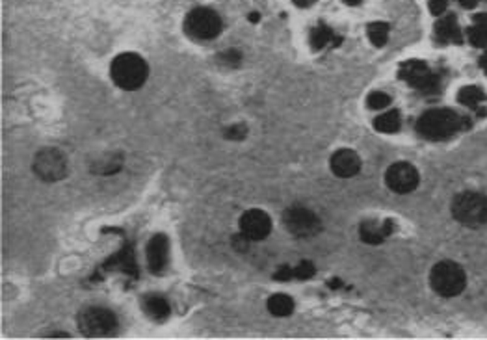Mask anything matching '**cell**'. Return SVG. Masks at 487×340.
I'll list each match as a JSON object with an SVG mask.
<instances>
[{
  "label": "cell",
  "instance_id": "obj_1",
  "mask_svg": "<svg viewBox=\"0 0 487 340\" xmlns=\"http://www.w3.org/2000/svg\"><path fill=\"white\" fill-rule=\"evenodd\" d=\"M112 80L121 90H138V87L147 80L149 75V67H147L146 60L134 52H123L119 56L114 58L110 66Z\"/></svg>",
  "mask_w": 487,
  "mask_h": 340
},
{
  "label": "cell",
  "instance_id": "obj_2",
  "mask_svg": "<svg viewBox=\"0 0 487 340\" xmlns=\"http://www.w3.org/2000/svg\"><path fill=\"white\" fill-rule=\"evenodd\" d=\"M462 117L447 108H435L422 114L417 121V130L426 140H445L462 128Z\"/></svg>",
  "mask_w": 487,
  "mask_h": 340
},
{
  "label": "cell",
  "instance_id": "obj_3",
  "mask_svg": "<svg viewBox=\"0 0 487 340\" xmlns=\"http://www.w3.org/2000/svg\"><path fill=\"white\" fill-rule=\"evenodd\" d=\"M430 284H432V289L435 290L437 294L442 296V298H454V296H459L465 290L467 277H465V272H463L462 266L452 262V260H442V262H437L432 268Z\"/></svg>",
  "mask_w": 487,
  "mask_h": 340
},
{
  "label": "cell",
  "instance_id": "obj_4",
  "mask_svg": "<svg viewBox=\"0 0 487 340\" xmlns=\"http://www.w3.org/2000/svg\"><path fill=\"white\" fill-rule=\"evenodd\" d=\"M454 218L465 227H482L487 224V198L478 192H463L452 203Z\"/></svg>",
  "mask_w": 487,
  "mask_h": 340
},
{
  "label": "cell",
  "instance_id": "obj_5",
  "mask_svg": "<svg viewBox=\"0 0 487 340\" xmlns=\"http://www.w3.org/2000/svg\"><path fill=\"white\" fill-rule=\"evenodd\" d=\"M184 30L194 40H214L220 36L221 19L211 8H196L186 16Z\"/></svg>",
  "mask_w": 487,
  "mask_h": 340
},
{
  "label": "cell",
  "instance_id": "obj_6",
  "mask_svg": "<svg viewBox=\"0 0 487 340\" xmlns=\"http://www.w3.org/2000/svg\"><path fill=\"white\" fill-rule=\"evenodd\" d=\"M78 325L86 336H106L117 329V318L105 307H88L78 316Z\"/></svg>",
  "mask_w": 487,
  "mask_h": 340
},
{
  "label": "cell",
  "instance_id": "obj_7",
  "mask_svg": "<svg viewBox=\"0 0 487 340\" xmlns=\"http://www.w3.org/2000/svg\"><path fill=\"white\" fill-rule=\"evenodd\" d=\"M34 173L41 181L58 183L67 175V160L60 149H41L34 158Z\"/></svg>",
  "mask_w": 487,
  "mask_h": 340
},
{
  "label": "cell",
  "instance_id": "obj_8",
  "mask_svg": "<svg viewBox=\"0 0 487 340\" xmlns=\"http://www.w3.org/2000/svg\"><path fill=\"white\" fill-rule=\"evenodd\" d=\"M283 221L285 227L298 238H312L322 229L317 214L302 205H292L291 208H286Z\"/></svg>",
  "mask_w": 487,
  "mask_h": 340
},
{
  "label": "cell",
  "instance_id": "obj_9",
  "mask_svg": "<svg viewBox=\"0 0 487 340\" xmlns=\"http://www.w3.org/2000/svg\"><path fill=\"white\" fill-rule=\"evenodd\" d=\"M398 76L402 80H406L407 84L418 87L424 93L437 92V87H439V76L433 75L430 71V67L421 60L404 61L400 69H398Z\"/></svg>",
  "mask_w": 487,
  "mask_h": 340
},
{
  "label": "cell",
  "instance_id": "obj_10",
  "mask_svg": "<svg viewBox=\"0 0 487 340\" xmlns=\"http://www.w3.org/2000/svg\"><path fill=\"white\" fill-rule=\"evenodd\" d=\"M387 186L397 193H409L418 186V171L411 164L397 162L385 173Z\"/></svg>",
  "mask_w": 487,
  "mask_h": 340
},
{
  "label": "cell",
  "instance_id": "obj_11",
  "mask_svg": "<svg viewBox=\"0 0 487 340\" xmlns=\"http://www.w3.org/2000/svg\"><path fill=\"white\" fill-rule=\"evenodd\" d=\"M240 231L250 240L266 238L271 231L270 216L262 210H257V208L247 210L240 218Z\"/></svg>",
  "mask_w": 487,
  "mask_h": 340
},
{
  "label": "cell",
  "instance_id": "obj_12",
  "mask_svg": "<svg viewBox=\"0 0 487 340\" xmlns=\"http://www.w3.org/2000/svg\"><path fill=\"white\" fill-rule=\"evenodd\" d=\"M170 259V244L164 234H155L147 244V262L153 274H162Z\"/></svg>",
  "mask_w": 487,
  "mask_h": 340
},
{
  "label": "cell",
  "instance_id": "obj_13",
  "mask_svg": "<svg viewBox=\"0 0 487 340\" xmlns=\"http://www.w3.org/2000/svg\"><path fill=\"white\" fill-rule=\"evenodd\" d=\"M331 171L335 173L336 177L348 178L353 177L361 169V158L357 157V152H353L352 149H341L336 151L331 157Z\"/></svg>",
  "mask_w": 487,
  "mask_h": 340
},
{
  "label": "cell",
  "instance_id": "obj_14",
  "mask_svg": "<svg viewBox=\"0 0 487 340\" xmlns=\"http://www.w3.org/2000/svg\"><path fill=\"white\" fill-rule=\"evenodd\" d=\"M392 231H394L392 221H376V219H370V221H363L359 234H361L363 242H367V244H382L383 240L391 236Z\"/></svg>",
  "mask_w": 487,
  "mask_h": 340
},
{
  "label": "cell",
  "instance_id": "obj_15",
  "mask_svg": "<svg viewBox=\"0 0 487 340\" xmlns=\"http://www.w3.org/2000/svg\"><path fill=\"white\" fill-rule=\"evenodd\" d=\"M105 269H119V272H125L129 275L138 274V268H136V259H134V249L131 244H127L125 248L121 249L119 253H116L114 257L106 260L102 265Z\"/></svg>",
  "mask_w": 487,
  "mask_h": 340
},
{
  "label": "cell",
  "instance_id": "obj_16",
  "mask_svg": "<svg viewBox=\"0 0 487 340\" xmlns=\"http://www.w3.org/2000/svg\"><path fill=\"white\" fill-rule=\"evenodd\" d=\"M141 307H143V310H146V315L156 322L166 320L168 316H170V312H171L170 303H168V301L158 294L143 296Z\"/></svg>",
  "mask_w": 487,
  "mask_h": 340
},
{
  "label": "cell",
  "instance_id": "obj_17",
  "mask_svg": "<svg viewBox=\"0 0 487 340\" xmlns=\"http://www.w3.org/2000/svg\"><path fill=\"white\" fill-rule=\"evenodd\" d=\"M435 37L441 43H462V32L457 26V20L454 16H447L439 19L435 25Z\"/></svg>",
  "mask_w": 487,
  "mask_h": 340
},
{
  "label": "cell",
  "instance_id": "obj_18",
  "mask_svg": "<svg viewBox=\"0 0 487 340\" xmlns=\"http://www.w3.org/2000/svg\"><path fill=\"white\" fill-rule=\"evenodd\" d=\"M457 99H459V102L465 104V107L474 108L480 116L486 114V110L482 108V104L486 102V93H483L480 87H476V86L463 87L462 92H459V95H457Z\"/></svg>",
  "mask_w": 487,
  "mask_h": 340
},
{
  "label": "cell",
  "instance_id": "obj_19",
  "mask_svg": "<svg viewBox=\"0 0 487 340\" xmlns=\"http://www.w3.org/2000/svg\"><path fill=\"white\" fill-rule=\"evenodd\" d=\"M400 125H402V119H400V112L398 110H389V112L377 116L376 121H374V128H376L377 133L383 134L397 133V130H400Z\"/></svg>",
  "mask_w": 487,
  "mask_h": 340
},
{
  "label": "cell",
  "instance_id": "obj_20",
  "mask_svg": "<svg viewBox=\"0 0 487 340\" xmlns=\"http://www.w3.org/2000/svg\"><path fill=\"white\" fill-rule=\"evenodd\" d=\"M268 310L274 316H288L294 310V301H292L291 296L274 294L268 300Z\"/></svg>",
  "mask_w": 487,
  "mask_h": 340
},
{
  "label": "cell",
  "instance_id": "obj_21",
  "mask_svg": "<svg viewBox=\"0 0 487 340\" xmlns=\"http://www.w3.org/2000/svg\"><path fill=\"white\" fill-rule=\"evenodd\" d=\"M469 37H471V43L474 47H487V16L486 13H480L476 17V23L469 32Z\"/></svg>",
  "mask_w": 487,
  "mask_h": 340
},
{
  "label": "cell",
  "instance_id": "obj_22",
  "mask_svg": "<svg viewBox=\"0 0 487 340\" xmlns=\"http://www.w3.org/2000/svg\"><path fill=\"white\" fill-rule=\"evenodd\" d=\"M121 166H123V160H121L119 154H110V157L101 158V162L93 166V171L97 175H114V173L119 171Z\"/></svg>",
  "mask_w": 487,
  "mask_h": 340
},
{
  "label": "cell",
  "instance_id": "obj_23",
  "mask_svg": "<svg viewBox=\"0 0 487 340\" xmlns=\"http://www.w3.org/2000/svg\"><path fill=\"white\" fill-rule=\"evenodd\" d=\"M335 40V36H333V30L329 28V26L326 25H320L317 26V28H312L311 32V45L312 49H324L326 45H329L331 41Z\"/></svg>",
  "mask_w": 487,
  "mask_h": 340
},
{
  "label": "cell",
  "instance_id": "obj_24",
  "mask_svg": "<svg viewBox=\"0 0 487 340\" xmlns=\"http://www.w3.org/2000/svg\"><path fill=\"white\" fill-rule=\"evenodd\" d=\"M367 34L374 45L383 47L387 43V40H389V25L382 23V20L372 23V25L367 26Z\"/></svg>",
  "mask_w": 487,
  "mask_h": 340
},
{
  "label": "cell",
  "instance_id": "obj_25",
  "mask_svg": "<svg viewBox=\"0 0 487 340\" xmlns=\"http://www.w3.org/2000/svg\"><path fill=\"white\" fill-rule=\"evenodd\" d=\"M367 104L372 108V110H382V108H387L389 104H391V97L383 92H374L368 95Z\"/></svg>",
  "mask_w": 487,
  "mask_h": 340
},
{
  "label": "cell",
  "instance_id": "obj_26",
  "mask_svg": "<svg viewBox=\"0 0 487 340\" xmlns=\"http://www.w3.org/2000/svg\"><path fill=\"white\" fill-rule=\"evenodd\" d=\"M315 272H317L315 265L309 262V260H303V262H300V265L294 268V279H311L312 275H315Z\"/></svg>",
  "mask_w": 487,
  "mask_h": 340
},
{
  "label": "cell",
  "instance_id": "obj_27",
  "mask_svg": "<svg viewBox=\"0 0 487 340\" xmlns=\"http://www.w3.org/2000/svg\"><path fill=\"white\" fill-rule=\"evenodd\" d=\"M220 60H221V63H225V66L236 67V66H238V63H240L242 54H240V51L229 49V51H225V52H223V54H220Z\"/></svg>",
  "mask_w": 487,
  "mask_h": 340
},
{
  "label": "cell",
  "instance_id": "obj_28",
  "mask_svg": "<svg viewBox=\"0 0 487 340\" xmlns=\"http://www.w3.org/2000/svg\"><path fill=\"white\" fill-rule=\"evenodd\" d=\"M247 134V127L246 125H233L225 130V138L227 140H244Z\"/></svg>",
  "mask_w": 487,
  "mask_h": 340
},
{
  "label": "cell",
  "instance_id": "obj_29",
  "mask_svg": "<svg viewBox=\"0 0 487 340\" xmlns=\"http://www.w3.org/2000/svg\"><path fill=\"white\" fill-rule=\"evenodd\" d=\"M274 279H276V281H291V279H294V268H291V266H281V268L277 269L276 274H274Z\"/></svg>",
  "mask_w": 487,
  "mask_h": 340
},
{
  "label": "cell",
  "instance_id": "obj_30",
  "mask_svg": "<svg viewBox=\"0 0 487 340\" xmlns=\"http://www.w3.org/2000/svg\"><path fill=\"white\" fill-rule=\"evenodd\" d=\"M428 4L433 16H442V11L447 10V0H428Z\"/></svg>",
  "mask_w": 487,
  "mask_h": 340
},
{
  "label": "cell",
  "instance_id": "obj_31",
  "mask_svg": "<svg viewBox=\"0 0 487 340\" xmlns=\"http://www.w3.org/2000/svg\"><path fill=\"white\" fill-rule=\"evenodd\" d=\"M478 0H459V4L463 6V8H472V6H476Z\"/></svg>",
  "mask_w": 487,
  "mask_h": 340
},
{
  "label": "cell",
  "instance_id": "obj_32",
  "mask_svg": "<svg viewBox=\"0 0 487 340\" xmlns=\"http://www.w3.org/2000/svg\"><path fill=\"white\" fill-rule=\"evenodd\" d=\"M247 19L252 20V23H259V19H261V17H259V13H255V11H253V13H250V16H247Z\"/></svg>",
  "mask_w": 487,
  "mask_h": 340
},
{
  "label": "cell",
  "instance_id": "obj_33",
  "mask_svg": "<svg viewBox=\"0 0 487 340\" xmlns=\"http://www.w3.org/2000/svg\"><path fill=\"white\" fill-rule=\"evenodd\" d=\"M329 286H331V289H336V286H341V281H339V279H333L331 283H329Z\"/></svg>",
  "mask_w": 487,
  "mask_h": 340
},
{
  "label": "cell",
  "instance_id": "obj_34",
  "mask_svg": "<svg viewBox=\"0 0 487 340\" xmlns=\"http://www.w3.org/2000/svg\"><path fill=\"white\" fill-rule=\"evenodd\" d=\"M344 2H346V4H350V6H357L359 2H361V0H344Z\"/></svg>",
  "mask_w": 487,
  "mask_h": 340
},
{
  "label": "cell",
  "instance_id": "obj_35",
  "mask_svg": "<svg viewBox=\"0 0 487 340\" xmlns=\"http://www.w3.org/2000/svg\"><path fill=\"white\" fill-rule=\"evenodd\" d=\"M482 67L487 71V56H483V58H482Z\"/></svg>",
  "mask_w": 487,
  "mask_h": 340
}]
</instances>
